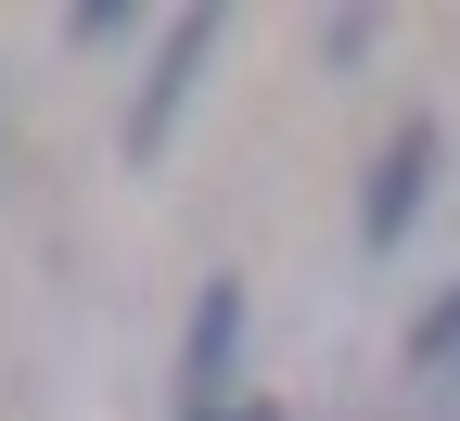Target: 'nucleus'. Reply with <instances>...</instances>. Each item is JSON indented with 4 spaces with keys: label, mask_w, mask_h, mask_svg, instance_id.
I'll use <instances>...</instances> for the list:
<instances>
[{
    "label": "nucleus",
    "mask_w": 460,
    "mask_h": 421,
    "mask_svg": "<svg viewBox=\"0 0 460 421\" xmlns=\"http://www.w3.org/2000/svg\"><path fill=\"white\" fill-rule=\"evenodd\" d=\"M422 179H435V128H396V141H384V166H371V205H358V230H371V243H410Z\"/></svg>",
    "instance_id": "1"
},
{
    "label": "nucleus",
    "mask_w": 460,
    "mask_h": 421,
    "mask_svg": "<svg viewBox=\"0 0 460 421\" xmlns=\"http://www.w3.org/2000/svg\"><path fill=\"white\" fill-rule=\"evenodd\" d=\"M205 39H217L205 13H180V26H166V51H154V90H141V115H128V153H154V141H166V115L192 102V77H205Z\"/></svg>",
    "instance_id": "2"
},
{
    "label": "nucleus",
    "mask_w": 460,
    "mask_h": 421,
    "mask_svg": "<svg viewBox=\"0 0 460 421\" xmlns=\"http://www.w3.org/2000/svg\"><path fill=\"white\" fill-rule=\"evenodd\" d=\"M230 345H243V281H205V294H192V345H180V383H192V408H217Z\"/></svg>",
    "instance_id": "3"
},
{
    "label": "nucleus",
    "mask_w": 460,
    "mask_h": 421,
    "mask_svg": "<svg viewBox=\"0 0 460 421\" xmlns=\"http://www.w3.org/2000/svg\"><path fill=\"white\" fill-rule=\"evenodd\" d=\"M410 357H422V371H435V357H460V294H447V307H435V320L410 332Z\"/></svg>",
    "instance_id": "4"
},
{
    "label": "nucleus",
    "mask_w": 460,
    "mask_h": 421,
    "mask_svg": "<svg viewBox=\"0 0 460 421\" xmlns=\"http://www.w3.org/2000/svg\"><path fill=\"white\" fill-rule=\"evenodd\" d=\"M192 421H281V408H192Z\"/></svg>",
    "instance_id": "5"
}]
</instances>
